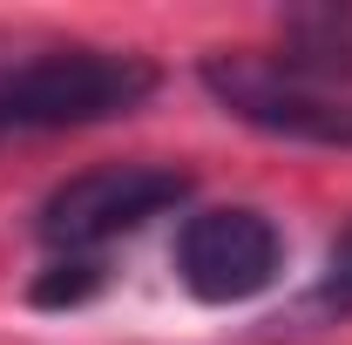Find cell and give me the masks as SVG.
I'll return each instance as SVG.
<instances>
[{
    "label": "cell",
    "mask_w": 352,
    "mask_h": 345,
    "mask_svg": "<svg viewBox=\"0 0 352 345\" xmlns=\"http://www.w3.org/2000/svg\"><path fill=\"white\" fill-rule=\"evenodd\" d=\"M204 88L217 95L223 115L251 122L285 142H318V149H352V54H318V47H237L210 54Z\"/></svg>",
    "instance_id": "1"
},
{
    "label": "cell",
    "mask_w": 352,
    "mask_h": 345,
    "mask_svg": "<svg viewBox=\"0 0 352 345\" xmlns=\"http://www.w3.org/2000/svg\"><path fill=\"white\" fill-rule=\"evenodd\" d=\"M156 61L129 47H41L0 68V135L95 129L156 95Z\"/></svg>",
    "instance_id": "2"
},
{
    "label": "cell",
    "mask_w": 352,
    "mask_h": 345,
    "mask_svg": "<svg viewBox=\"0 0 352 345\" xmlns=\"http://www.w3.org/2000/svg\"><path fill=\"white\" fill-rule=\"evenodd\" d=\"M190 197V170L176 163H102L68 176L41 203V244L54 258H95L102 244L135 237L149 216L176 210Z\"/></svg>",
    "instance_id": "3"
},
{
    "label": "cell",
    "mask_w": 352,
    "mask_h": 345,
    "mask_svg": "<svg viewBox=\"0 0 352 345\" xmlns=\"http://www.w3.org/2000/svg\"><path fill=\"white\" fill-rule=\"evenodd\" d=\"M170 264H176V285L197 304H251L278 285L285 237L251 203H210V210L183 216Z\"/></svg>",
    "instance_id": "4"
},
{
    "label": "cell",
    "mask_w": 352,
    "mask_h": 345,
    "mask_svg": "<svg viewBox=\"0 0 352 345\" xmlns=\"http://www.w3.org/2000/svg\"><path fill=\"white\" fill-rule=\"evenodd\" d=\"M102 285V258H54L47 278H34V304H82Z\"/></svg>",
    "instance_id": "5"
},
{
    "label": "cell",
    "mask_w": 352,
    "mask_h": 345,
    "mask_svg": "<svg viewBox=\"0 0 352 345\" xmlns=\"http://www.w3.org/2000/svg\"><path fill=\"white\" fill-rule=\"evenodd\" d=\"M311 298L325 304V311H352V223H346V237L325 251V278H318Z\"/></svg>",
    "instance_id": "6"
}]
</instances>
